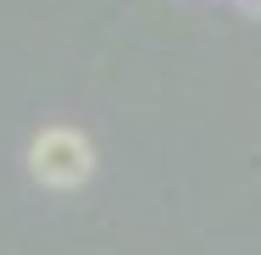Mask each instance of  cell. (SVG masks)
<instances>
[{"label": "cell", "instance_id": "1", "mask_svg": "<svg viewBox=\"0 0 261 255\" xmlns=\"http://www.w3.org/2000/svg\"><path fill=\"white\" fill-rule=\"evenodd\" d=\"M28 172H34L45 189H56V194L84 189V183L95 178V145H89V133H78V128H67V122L39 128V133L28 139Z\"/></svg>", "mask_w": 261, "mask_h": 255}, {"label": "cell", "instance_id": "2", "mask_svg": "<svg viewBox=\"0 0 261 255\" xmlns=\"http://www.w3.org/2000/svg\"><path fill=\"white\" fill-rule=\"evenodd\" d=\"M245 11H261V0H245Z\"/></svg>", "mask_w": 261, "mask_h": 255}]
</instances>
